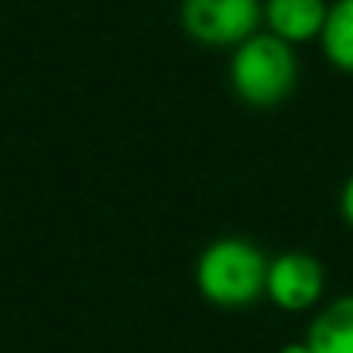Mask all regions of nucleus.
I'll use <instances>...</instances> for the list:
<instances>
[{"instance_id":"f03ea898","label":"nucleus","mask_w":353,"mask_h":353,"mask_svg":"<svg viewBox=\"0 0 353 353\" xmlns=\"http://www.w3.org/2000/svg\"><path fill=\"white\" fill-rule=\"evenodd\" d=\"M297 75L300 66L294 47L269 32H256L254 38L234 47L232 66H228L232 91L247 107L256 110L285 103L297 88Z\"/></svg>"},{"instance_id":"423d86ee","label":"nucleus","mask_w":353,"mask_h":353,"mask_svg":"<svg viewBox=\"0 0 353 353\" xmlns=\"http://www.w3.org/2000/svg\"><path fill=\"white\" fill-rule=\"evenodd\" d=\"M303 341L313 353H353V294L328 300Z\"/></svg>"},{"instance_id":"0eeeda50","label":"nucleus","mask_w":353,"mask_h":353,"mask_svg":"<svg viewBox=\"0 0 353 353\" xmlns=\"http://www.w3.org/2000/svg\"><path fill=\"white\" fill-rule=\"evenodd\" d=\"M322 54L334 69L353 75V0L328 3V19L322 28Z\"/></svg>"},{"instance_id":"f257e3e1","label":"nucleus","mask_w":353,"mask_h":353,"mask_svg":"<svg viewBox=\"0 0 353 353\" xmlns=\"http://www.w3.org/2000/svg\"><path fill=\"white\" fill-rule=\"evenodd\" d=\"M266 275L269 260L244 238H219L207 244L194 266L197 291L222 310H241L266 297Z\"/></svg>"},{"instance_id":"7ed1b4c3","label":"nucleus","mask_w":353,"mask_h":353,"mask_svg":"<svg viewBox=\"0 0 353 353\" xmlns=\"http://www.w3.org/2000/svg\"><path fill=\"white\" fill-rule=\"evenodd\" d=\"M263 22V0H181V26L197 44L238 47Z\"/></svg>"},{"instance_id":"6e6552de","label":"nucleus","mask_w":353,"mask_h":353,"mask_svg":"<svg viewBox=\"0 0 353 353\" xmlns=\"http://www.w3.org/2000/svg\"><path fill=\"white\" fill-rule=\"evenodd\" d=\"M338 207H341V216H344V222L353 228V172H350V179L344 181V188H341Z\"/></svg>"},{"instance_id":"20e7f679","label":"nucleus","mask_w":353,"mask_h":353,"mask_svg":"<svg viewBox=\"0 0 353 353\" xmlns=\"http://www.w3.org/2000/svg\"><path fill=\"white\" fill-rule=\"evenodd\" d=\"M325 294V266L307 250H285L269 260L266 297L285 313H303L319 307Z\"/></svg>"},{"instance_id":"39448f33","label":"nucleus","mask_w":353,"mask_h":353,"mask_svg":"<svg viewBox=\"0 0 353 353\" xmlns=\"http://www.w3.org/2000/svg\"><path fill=\"white\" fill-rule=\"evenodd\" d=\"M325 19V0H263V22L269 26V34L288 41L291 47L322 38Z\"/></svg>"},{"instance_id":"1a4fd4ad","label":"nucleus","mask_w":353,"mask_h":353,"mask_svg":"<svg viewBox=\"0 0 353 353\" xmlns=\"http://www.w3.org/2000/svg\"><path fill=\"white\" fill-rule=\"evenodd\" d=\"M279 353H313V350H310L307 341H291V344H285Z\"/></svg>"}]
</instances>
